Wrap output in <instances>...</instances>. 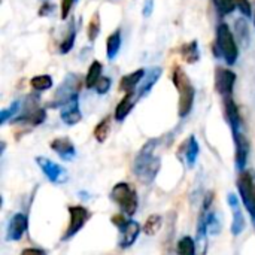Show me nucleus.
Segmentation results:
<instances>
[{
    "instance_id": "15",
    "label": "nucleus",
    "mask_w": 255,
    "mask_h": 255,
    "mask_svg": "<svg viewBox=\"0 0 255 255\" xmlns=\"http://www.w3.org/2000/svg\"><path fill=\"white\" fill-rule=\"evenodd\" d=\"M224 109H226V117L227 121L233 130H242V118H241V112L238 105L233 100V96L230 97H224Z\"/></svg>"
},
{
    "instance_id": "30",
    "label": "nucleus",
    "mask_w": 255,
    "mask_h": 255,
    "mask_svg": "<svg viewBox=\"0 0 255 255\" xmlns=\"http://www.w3.org/2000/svg\"><path fill=\"white\" fill-rule=\"evenodd\" d=\"M235 30H236V34L239 36V42L247 46L250 43V31H248V24L245 19H236L235 22Z\"/></svg>"
},
{
    "instance_id": "3",
    "label": "nucleus",
    "mask_w": 255,
    "mask_h": 255,
    "mask_svg": "<svg viewBox=\"0 0 255 255\" xmlns=\"http://www.w3.org/2000/svg\"><path fill=\"white\" fill-rule=\"evenodd\" d=\"M111 197L121 208V211L126 215L133 217L136 214V211H137V194H136V190L130 184L118 182L112 188Z\"/></svg>"
},
{
    "instance_id": "36",
    "label": "nucleus",
    "mask_w": 255,
    "mask_h": 255,
    "mask_svg": "<svg viewBox=\"0 0 255 255\" xmlns=\"http://www.w3.org/2000/svg\"><path fill=\"white\" fill-rule=\"evenodd\" d=\"M55 9V6L52 4V3H43L42 6H40V9H39V15L40 16H48V15H51L52 13V10Z\"/></svg>"
},
{
    "instance_id": "41",
    "label": "nucleus",
    "mask_w": 255,
    "mask_h": 255,
    "mask_svg": "<svg viewBox=\"0 0 255 255\" xmlns=\"http://www.w3.org/2000/svg\"><path fill=\"white\" fill-rule=\"evenodd\" d=\"M46 1H48V0H46Z\"/></svg>"
},
{
    "instance_id": "7",
    "label": "nucleus",
    "mask_w": 255,
    "mask_h": 255,
    "mask_svg": "<svg viewBox=\"0 0 255 255\" xmlns=\"http://www.w3.org/2000/svg\"><path fill=\"white\" fill-rule=\"evenodd\" d=\"M36 163H37V166L40 167V170L43 172V175H45L52 184H63V182L67 181V173H66V170H64L60 164L54 163L52 160H49V158H46V157H36Z\"/></svg>"
},
{
    "instance_id": "18",
    "label": "nucleus",
    "mask_w": 255,
    "mask_h": 255,
    "mask_svg": "<svg viewBox=\"0 0 255 255\" xmlns=\"http://www.w3.org/2000/svg\"><path fill=\"white\" fill-rule=\"evenodd\" d=\"M134 93H127L123 100L118 103L117 109H115V120L117 121H124L126 117L131 112L133 106H134V97H133Z\"/></svg>"
},
{
    "instance_id": "32",
    "label": "nucleus",
    "mask_w": 255,
    "mask_h": 255,
    "mask_svg": "<svg viewBox=\"0 0 255 255\" xmlns=\"http://www.w3.org/2000/svg\"><path fill=\"white\" fill-rule=\"evenodd\" d=\"M19 109V102H13L7 109H1L0 112V124H4L9 118H12Z\"/></svg>"
},
{
    "instance_id": "39",
    "label": "nucleus",
    "mask_w": 255,
    "mask_h": 255,
    "mask_svg": "<svg viewBox=\"0 0 255 255\" xmlns=\"http://www.w3.org/2000/svg\"><path fill=\"white\" fill-rule=\"evenodd\" d=\"M19 255H46L45 254V251H42V250H39V248H25L22 253Z\"/></svg>"
},
{
    "instance_id": "12",
    "label": "nucleus",
    "mask_w": 255,
    "mask_h": 255,
    "mask_svg": "<svg viewBox=\"0 0 255 255\" xmlns=\"http://www.w3.org/2000/svg\"><path fill=\"white\" fill-rule=\"evenodd\" d=\"M27 226H28V220L25 214H15L7 226V233H6V239L7 241H19L24 233L27 232Z\"/></svg>"
},
{
    "instance_id": "20",
    "label": "nucleus",
    "mask_w": 255,
    "mask_h": 255,
    "mask_svg": "<svg viewBox=\"0 0 255 255\" xmlns=\"http://www.w3.org/2000/svg\"><path fill=\"white\" fill-rule=\"evenodd\" d=\"M45 118H46V112H45V109H42V108H36V109H33V111L25 112L22 117L16 118V123L24 121V123H28L30 126H40V124L45 121Z\"/></svg>"
},
{
    "instance_id": "25",
    "label": "nucleus",
    "mask_w": 255,
    "mask_h": 255,
    "mask_svg": "<svg viewBox=\"0 0 255 255\" xmlns=\"http://www.w3.org/2000/svg\"><path fill=\"white\" fill-rule=\"evenodd\" d=\"M109 133H111V120H109V117H106V118H103L96 126V128H94V137H96L97 142L103 143L108 139Z\"/></svg>"
},
{
    "instance_id": "19",
    "label": "nucleus",
    "mask_w": 255,
    "mask_h": 255,
    "mask_svg": "<svg viewBox=\"0 0 255 255\" xmlns=\"http://www.w3.org/2000/svg\"><path fill=\"white\" fill-rule=\"evenodd\" d=\"M121 48V30H115L106 40V55L109 60H115Z\"/></svg>"
},
{
    "instance_id": "17",
    "label": "nucleus",
    "mask_w": 255,
    "mask_h": 255,
    "mask_svg": "<svg viewBox=\"0 0 255 255\" xmlns=\"http://www.w3.org/2000/svg\"><path fill=\"white\" fill-rule=\"evenodd\" d=\"M145 76V70L143 69H137L126 76H123V79L120 81V90L127 93H134V88L139 85V82L143 79Z\"/></svg>"
},
{
    "instance_id": "8",
    "label": "nucleus",
    "mask_w": 255,
    "mask_h": 255,
    "mask_svg": "<svg viewBox=\"0 0 255 255\" xmlns=\"http://www.w3.org/2000/svg\"><path fill=\"white\" fill-rule=\"evenodd\" d=\"M236 82V73L230 69L217 67L215 70V88L223 97H230L233 94Z\"/></svg>"
},
{
    "instance_id": "26",
    "label": "nucleus",
    "mask_w": 255,
    "mask_h": 255,
    "mask_svg": "<svg viewBox=\"0 0 255 255\" xmlns=\"http://www.w3.org/2000/svg\"><path fill=\"white\" fill-rule=\"evenodd\" d=\"M52 78L49 75H37L30 79V85L36 91H46L52 87Z\"/></svg>"
},
{
    "instance_id": "23",
    "label": "nucleus",
    "mask_w": 255,
    "mask_h": 255,
    "mask_svg": "<svg viewBox=\"0 0 255 255\" xmlns=\"http://www.w3.org/2000/svg\"><path fill=\"white\" fill-rule=\"evenodd\" d=\"M181 54L184 57V60L190 64L193 63H197L199 58H200V52H199V46H197V40H193L187 45L182 46L181 49Z\"/></svg>"
},
{
    "instance_id": "16",
    "label": "nucleus",
    "mask_w": 255,
    "mask_h": 255,
    "mask_svg": "<svg viewBox=\"0 0 255 255\" xmlns=\"http://www.w3.org/2000/svg\"><path fill=\"white\" fill-rule=\"evenodd\" d=\"M179 152H184L185 155V161H187V166L190 169H193L197 163V158H199V152H200V148H199V143H197V139L194 136H190L181 146V151Z\"/></svg>"
},
{
    "instance_id": "4",
    "label": "nucleus",
    "mask_w": 255,
    "mask_h": 255,
    "mask_svg": "<svg viewBox=\"0 0 255 255\" xmlns=\"http://www.w3.org/2000/svg\"><path fill=\"white\" fill-rule=\"evenodd\" d=\"M217 48L229 66H233L238 61V57H239L238 43H236L235 36L232 34L229 25L224 22L220 24L217 28Z\"/></svg>"
},
{
    "instance_id": "9",
    "label": "nucleus",
    "mask_w": 255,
    "mask_h": 255,
    "mask_svg": "<svg viewBox=\"0 0 255 255\" xmlns=\"http://www.w3.org/2000/svg\"><path fill=\"white\" fill-rule=\"evenodd\" d=\"M227 203L232 209V214H233V221H232V235L233 236H239L244 233L245 227H247V223H245V217H244V212H242V208H241V203H239V197L233 193H230L227 196Z\"/></svg>"
},
{
    "instance_id": "2",
    "label": "nucleus",
    "mask_w": 255,
    "mask_h": 255,
    "mask_svg": "<svg viewBox=\"0 0 255 255\" xmlns=\"http://www.w3.org/2000/svg\"><path fill=\"white\" fill-rule=\"evenodd\" d=\"M173 84L179 93L178 114L181 118H185L191 112L193 105H194V87L188 75L181 67H176L173 72Z\"/></svg>"
},
{
    "instance_id": "38",
    "label": "nucleus",
    "mask_w": 255,
    "mask_h": 255,
    "mask_svg": "<svg viewBox=\"0 0 255 255\" xmlns=\"http://www.w3.org/2000/svg\"><path fill=\"white\" fill-rule=\"evenodd\" d=\"M152 7H154V0H146L143 4V10H142L143 16H149L152 12Z\"/></svg>"
},
{
    "instance_id": "13",
    "label": "nucleus",
    "mask_w": 255,
    "mask_h": 255,
    "mask_svg": "<svg viewBox=\"0 0 255 255\" xmlns=\"http://www.w3.org/2000/svg\"><path fill=\"white\" fill-rule=\"evenodd\" d=\"M51 149L64 161H72L76 151H75V145L69 137H57L51 142Z\"/></svg>"
},
{
    "instance_id": "35",
    "label": "nucleus",
    "mask_w": 255,
    "mask_h": 255,
    "mask_svg": "<svg viewBox=\"0 0 255 255\" xmlns=\"http://www.w3.org/2000/svg\"><path fill=\"white\" fill-rule=\"evenodd\" d=\"M75 1L76 0H61V18L63 19H66L69 16V13H70L72 7L75 4Z\"/></svg>"
},
{
    "instance_id": "33",
    "label": "nucleus",
    "mask_w": 255,
    "mask_h": 255,
    "mask_svg": "<svg viewBox=\"0 0 255 255\" xmlns=\"http://www.w3.org/2000/svg\"><path fill=\"white\" fill-rule=\"evenodd\" d=\"M111 85H112V79L108 78V76H102V78L99 79V82L96 84L94 88H96V91H97L99 94H106V93L109 91Z\"/></svg>"
},
{
    "instance_id": "31",
    "label": "nucleus",
    "mask_w": 255,
    "mask_h": 255,
    "mask_svg": "<svg viewBox=\"0 0 255 255\" xmlns=\"http://www.w3.org/2000/svg\"><path fill=\"white\" fill-rule=\"evenodd\" d=\"M215 4L223 15H229L235 10L236 0H215Z\"/></svg>"
},
{
    "instance_id": "34",
    "label": "nucleus",
    "mask_w": 255,
    "mask_h": 255,
    "mask_svg": "<svg viewBox=\"0 0 255 255\" xmlns=\"http://www.w3.org/2000/svg\"><path fill=\"white\" fill-rule=\"evenodd\" d=\"M236 6L239 7V10L245 15V16H251L253 15V7L250 0H236Z\"/></svg>"
},
{
    "instance_id": "37",
    "label": "nucleus",
    "mask_w": 255,
    "mask_h": 255,
    "mask_svg": "<svg viewBox=\"0 0 255 255\" xmlns=\"http://www.w3.org/2000/svg\"><path fill=\"white\" fill-rule=\"evenodd\" d=\"M127 221H128V220H126V218H124V215H121V214H118V215H114V217H112V223H114L118 229H123V227L127 224Z\"/></svg>"
},
{
    "instance_id": "29",
    "label": "nucleus",
    "mask_w": 255,
    "mask_h": 255,
    "mask_svg": "<svg viewBox=\"0 0 255 255\" xmlns=\"http://www.w3.org/2000/svg\"><path fill=\"white\" fill-rule=\"evenodd\" d=\"M75 37H76V28H75V24L72 22V24L69 25V31H67L64 40L60 43V52H61V54H67V52L73 48V45H75Z\"/></svg>"
},
{
    "instance_id": "21",
    "label": "nucleus",
    "mask_w": 255,
    "mask_h": 255,
    "mask_svg": "<svg viewBox=\"0 0 255 255\" xmlns=\"http://www.w3.org/2000/svg\"><path fill=\"white\" fill-rule=\"evenodd\" d=\"M102 63L100 61H93L90 69H88V73H87V78H85V87L87 88H94L96 84L99 82V79L102 78Z\"/></svg>"
},
{
    "instance_id": "28",
    "label": "nucleus",
    "mask_w": 255,
    "mask_h": 255,
    "mask_svg": "<svg viewBox=\"0 0 255 255\" xmlns=\"http://www.w3.org/2000/svg\"><path fill=\"white\" fill-rule=\"evenodd\" d=\"M87 33H88L90 42H94V40L99 37V34H100V13H99V12H94V13H93L91 19H90V22H88V30H87Z\"/></svg>"
},
{
    "instance_id": "24",
    "label": "nucleus",
    "mask_w": 255,
    "mask_h": 255,
    "mask_svg": "<svg viewBox=\"0 0 255 255\" xmlns=\"http://www.w3.org/2000/svg\"><path fill=\"white\" fill-rule=\"evenodd\" d=\"M161 226H163V218L160 215L154 214V215L148 217L146 223L143 224V233L146 236H154L160 232Z\"/></svg>"
},
{
    "instance_id": "6",
    "label": "nucleus",
    "mask_w": 255,
    "mask_h": 255,
    "mask_svg": "<svg viewBox=\"0 0 255 255\" xmlns=\"http://www.w3.org/2000/svg\"><path fill=\"white\" fill-rule=\"evenodd\" d=\"M69 215H70V221H69V226L63 236V241L72 239L87 224V221L90 218V212L84 206H69Z\"/></svg>"
},
{
    "instance_id": "5",
    "label": "nucleus",
    "mask_w": 255,
    "mask_h": 255,
    "mask_svg": "<svg viewBox=\"0 0 255 255\" xmlns=\"http://www.w3.org/2000/svg\"><path fill=\"white\" fill-rule=\"evenodd\" d=\"M233 140H235V160H236V169L239 172L245 170V166L248 163L251 143L248 137L244 134L242 130H233Z\"/></svg>"
},
{
    "instance_id": "22",
    "label": "nucleus",
    "mask_w": 255,
    "mask_h": 255,
    "mask_svg": "<svg viewBox=\"0 0 255 255\" xmlns=\"http://www.w3.org/2000/svg\"><path fill=\"white\" fill-rule=\"evenodd\" d=\"M161 73H163L161 67H155V69H152V70H151V73L148 75L146 81L143 82V85H142V87H140V90H139V96H137V99H140V97L146 96V94L151 91V88H152V87L157 84V81L160 79Z\"/></svg>"
},
{
    "instance_id": "27",
    "label": "nucleus",
    "mask_w": 255,
    "mask_h": 255,
    "mask_svg": "<svg viewBox=\"0 0 255 255\" xmlns=\"http://www.w3.org/2000/svg\"><path fill=\"white\" fill-rule=\"evenodd\" d=\"M178 254L179 255H196V241L190 236H184L178 242Z\"/></svg>"
},
{
    "instance_id": "14",
    "label": "nucleus",
    "mask_w": 255,
    "mask_h": 255,
    "mask_svg": "<svg viewBox=\"0 0 255 255\" xmlns=\"http://www.w3.org/2000/svg\"><path fill=\"white\" fill-rule=\"evenodd\" d=\"M121 232V241H120V247L127 250L130 247L134 245L136 239L139 238V233H140V226L139 223H136L134 220H128L127 224L120 229Z\"/></svg>"
},
{
    "instance_id": "1",
    "label": "nucleus",
    "mask_w": 255,
    "mask_h": 255,
    "mask_svg": "<svg viewBox=\"0 0 255 255\" xmlns=\"http://www.w3.org/2000/svg\"><path fill=\"white\" fill-rule=\"evenodd\" d=\"M158 142H160V139L148 140L142 146V149L139 151V154L136 155V158L133 161V173L145 185H149L155 181V178L160 172V167H161L160 157L155 155V148H157Z\"/></svg>"
},
{
    "instance_id": "40",
    "label": "nucleus",
    "mask_w": 255,
    "mask_h": 255,
    "mask_svg": "<svg viewBox=\"0 0 255 255\" xmlns=\"http://www.w3.org/2000/svg\"><path fill=\"white\" fill-rule=\"evenodd\" d=\"M254 24H255V16H254Z\"/></svg>"
},
{
    "instance_id": "11",
    "label": "nucleus",
    "mask_w": 255,
    "mask_h": 255,
    "mask_svg": "<svg viewBox=\"0 0 255 255\" xmlns=\"http://www.w3.org/2000/svg\"><path fill=\"white\" fill-rule=\"evenodd\" d=\"M82 120V114L79 109V97L73 94L67 102L61 105V121L67 126H76Z\"/></svg>"
},
{
    "instance_id": "10",
    "label": "nucleus",
    "mask_w": 255,
    "mask_h": 255,
    "mask_svg": "<svg viewBox=\"0 0 255 255\" xmlns=\"http://www.w3.org/2000/svg\"><path fill=\"white\" fill-rule=\"evenodd\" d=\"M238 190H239L241 199H242L247 211H250V208L253 205V199H254L255 193L254 179H253V175L250 172L244 170V172L239 173V178H238Z\"/></svg>"
}]
</instances>
